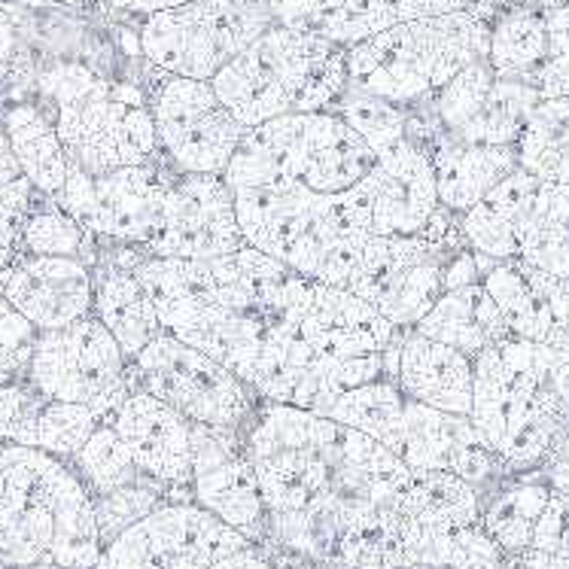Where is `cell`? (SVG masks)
I'll return each instance as SVG.
<instances>
[{"instance_id": "1", "label": "cell", "mask_w": 569, "mask_h": 569, "mask_svg": "<svg viewBox=\"0 0 569 569\" xmlns=\"http://www.w3.org/2000/svg\"><path fill=\"white\" fill-rule=\"evenodd\" d=\"M164 332L204 350L268 402L320 411L360 383L393 381V329L345 287L241 247L213 259L126 250Z\"/></svg>"}, {"instance_id": "2", "label": "cell", "mask_w": 569, "mask_h": 569, "mask_svg": "<svg viewBox=\"0 0 569 569\" xmlns=\"http://www.w3.org/2000/svg\"><path fill=\"white\" fill-rule=\"evenodd\" d=\"M241 445L268 515V542L332 569L402 567L396 500L411 478L372 436L320 411L262 399Z\"/></svg>"}, {"instance_id": "3", "label": "cell", "mask_w": 569, "mask_h": 569, "mask_svg": "<svg viewBox=\"0 0 569 569\" xmlns=\"http://www.w3.org/2000/svg\"><path fill=\"white\" fill-rule=\"evenodd\" d=\"M476 362L469 420L502 472H536L569 439V350L502 338Z\"/></svg>"}, {"instance_id": "4", "label": "cell", "mask_w": 569, "mask_h": 569, "mask_svg": "<svg viewBox=\"0 0 569 569\" xmlns=\"http://www.w3.org/2000/svg\"><path fill=\"white\" fill-rule=\"evenodd\" d=\"M94 500L70 460L0 442V569H98Z\"/></svg>"}, {"instance_id": "5", "label": "cell", "mask_w": 569, "mask_h": 569, "mask_svg": "<svg viewBox=\"0 0 569 569\" xmlns=\"http://www.w3.org/2000/svg\"><path fill=\"white\" fill-rule=\"evenodd\" d=\"M34 94L59 131L70 164L86 174L159 159L140 70L117 77L89 61H49L37 68Z\"/></svg>"}, {"instance_id": "6", "label": "cell", "mask_w": 569, "mask_h": 569, "mask_svg": "<svg viewBox=\"0 0 569 569\" xmlns=\"http://www.w3.org/2000/svg\"><path fill=\"white\" fill-rule=\"evenodd\" d=\"M210 86L244 128L292 113H317L329 110L348 89V49L274 22Z\"/></svg>"}, {"instance_id": "7", "label": "cell", "mask_w": 569, "mask_h": 569, "mask_svg": "<svg viewBox=\"0 0 569 569\" xmlns=\"http://www.w3.org/2000/svg\"><path fill=\"white\" fill-rule=\"evenodd\" d=\"M490 16L476 10L408 19L348 49V82L390 104L418 110L478 59H488Z\"/></svg>"}, {"instance_id": "8", "label": "cell", "mask_w": 569, "mask_h": 569, "mask_svg": "<svg viewBox=\"0 0 569 569\" xmlns=\"http://www.w3.org/2000/svg\"><path fill=\"white\" fill-rule=\"evenodd\" d=\"M323 415L372 436L411 472H453L481 490L506 478L500 460L481 442L472 420L420 406L390 378L360 383L341 393Z\"/></svg>"}, {"instance_id": "9", "label": "cell", "mask_w": 569, "mask_h": 569, "mask_svg": "<svg viewBox=\"0 0 569 569\" xmlns=\"http://www.w3.org/2000/svg\"><path fill=\"white\" fill-rule=\"evenodd\" d=\"M247 247L278 259L305 278L348 287L369 234L350 220L345 198L283 183H229Z\"/></svg>"}, {"instance_id": "10", "label": "cell", "mask_w": 569, "mask_h": 569, "mask_svg": "<svg viewBox=\"0 0 569 569\" xmlns=\"http://www.w3.org/2000/svg\"><path fill=\"white\" fill-rule=\"evenodd\" d=\"M375 150L332 113H292L247 128L226 168V183H283L320 196H338L372 171Z\"/></svg>"}, {"instance_id": "11", "label": "cell", "mask_w": 569, "mask_h": 569, "mask_svg": "<svg viewBox=\"0 0 569 569\" xmlns=\"http://www.w3.org/2000/svg\"><path fill=\"white\" fill-rule=\"evenodd\" d=\"M463 247L469 244L448 210L420 234H369L345 290L372 305L393 329H415L445 292V268Z\"/></svg>"}, {"instance_id": "12", "label": "cell", "mask_w": 569, "mask_h": 569, "mask_svg": "<svg viewBox=\"0 0 569 569\" xmlns=\"http://www.w3.org/2000/svg\"><path fill=\"white\" fill-rule=\"evenodd\" d=\"M268 24V0H189L138 19L134 34L150 68L210 82Z\"/></svg>"}, {"instance_id": "13", "label": "cell", "mask_w": 569, "mask_h": 569, "mask_svg": "<svg viewBox=\"0 0 569 569\" xmlns=\"http://www.w3.org/2000/svg\"><path fill=\"white\" fill-rule=\"evenodd\" d=\"M174 171V164L164 162L162 156L107 174H86L70 164L68 183L56 201L92 234L98 247L150 256L162 234Z\"/></svg>"}, {"instance_id": "14", "label": "cell", "mask_w": 569, "mask_h": 569, "mask_svg": "<svg viewBox=\"0 0 569 569\" xmlns=\"http://www.w3.org/2000/svg\"><path fill=\"white\" fill-rule=\"evenodd\" d=\"M131 387L162 399L192 423L241 430L262 396L232 369L192 348L183 338L162 332L128 360Z\"/></svg>"}, {"instance_id": "15", "label": "cell", "mask_w": 569, "mask_h": 569, "mask_svg": "<svg viewBox=\"0 0 569 569\" xmlns=\"http://www.w3.org/2000/svg\"><path fill=\"white\" fill-rule=\"evenodd\" d=\"M140 82L164 162L187 174H226L247 128L222 104L213 86L164 73L147 61L140 68Z\"/></svg>"}, {"instance_id": "16", "label": "cell", "mask_w": 569, "mask_h": 569, "mask_svg": "<svg viewBox=\"0 0 569 569\" xmlns=\"http://www.w3.org/2000/svg\"><path fill=\"white\" fill-rule=\"evenodd\" d=\"M22 378L47 399L92 408L101 418L134 390L128 357L94 315L37 332Z\"/></svg>"}, {"instance_id": "17", "label": "cell", "mask_w": 569, "mask_h": 569, "mask_svg": "<svg viewBox=\"0 0 569 569\" xmlns=\"http://www.w3.org/2000/svg\"><path fill=\"white\" fill-rule=\"evenodd\" d=\"M244 533L196 500L164 502L101 548L98 569H208L244 548Z\"/></svg>"}, {"instance_id": "18", "label": "cell", "mask_w": 569, "mask_h": 569, "mask_svg": "<svg viewBox=\"0 0 569 569\" xmlns=\"http://www.w3.org/2000/svg\"><path fill=\"white\" fill-rule=\"evenodd\" d=\"M341 198L362 234H420L445 213L430 156L408 134L378 152L372 171Z\"/></svg>"}, {"instance_id": "19", "label": "cell", "mask_w": 569, "mask_h": 569, "mask_svg": "<svg viewBox=\"0 0 569 569\" xmlns=\"http://www.w3.org/2000/svg\"><path fill=\"white\" fill-rule=\"evenodd\" d=\"M241 247L247 241L226 177L174 171L162 234L150 250L152 259H213Z\"/></svg>"}, {"instance_id": "20", "label": "cell", "mask_w": 569, "mask_h": 569, "mask_svg": "<svg viewBox=\"0 0 569 569\" xmlns=\"http://www.w3.org/2000/svg\"><path fill=\"white\" fill-rule=\"evenodd\" d=\"M192 500L253 542H268V515L241 430L192 423Z\"/></svg>"}, {"instance_id": "21", "label": "cell", "mask_w": 569, "mask_h": 569, "mask_svg": "<svg viewBox=\"0 0 569 569\" xmlns=\"http://www.w3.org/2000/svg\"><path fill=\"white\" fill-rule=\"evenodd\" d=\"M104 420L122 439L143 481L174 502L192 500V420L143 390H131Z\"/></svg>"}, {"instance_id": "22", "label": "cell", "mask_w": 569, "mask_h": 569, "mask_svg": "<svg viewBox=\"0 0 569 569\" xmlns=\"http://www.w3.org/2000/svg\"><path fill=\"white\" fill-rule=\"evenodd\" d=\"M0 296L34 332L64 329L92 317V262L73 256L19 253L0 268Z\"/></svg>"}, {"instance_id": "23", "label": "cell", "mask_w": 569, "mask_h": 569, "mask_svg": "<svg viewBox=\"0 0 569 569\" xmlns=\"http://www.w3.org/2000/svg\"><path fill=\"white\" fill-rule=\"evenodd\" d=\"M481 283L511 338L569 350V278H555L518 259H490Z\"/></svg>"}, {"instance_id": "24", "label": "cell", "mask_w": 569, "mask_h": 569, "mask_svg": "<svg viewBox=\"0 0 569 569\" xmlns=\"http://www.w3.org/2000/svg\"><path fill=\"white\" fill-rule=\"evenodd\" d=\"M408 138L423 143L436 174L439 204L453 217L476 208L502 177H509L518 168L515 147H488V143H466L451 138L423 110L408 113Z\"/></svg>"}, {"instance_id": "25", "label": "cell", "mask_w": 569, "mask_h": 569, "mask_svg": "<svg viewBox=\"0 0 569 569\" xmlns=\"http://www.w3.org/2000/svg\"><path fill=\"white\" fill-rule=\"evenodd\" d=\"M98 423V411L47 399L22 375L0 381V442L28 445L70 460Z\"/></svg>"}, {"instance_id": "26", "label": "cell", "mask_w": 569, "mask_h": 569, "mask_svg": "<svg viewBox=\"0 0 569 569\" xmlns=\"http://www.w3.org/2000/svg\"><path fill=\"white\" fill-rule=\"evenodd\" d=\"M396 387L420 406L466 415L472 411L476 362L442 341L420 336L418 329H402L396 338L393 360Z\"/></svg>"}, {"instance_id": "27", "label": "cell", "mask_w": 569, "mask_h": 569, "mask_svg": "<svg viewBox=\"0 0 569 569\" xmlns=\"http://www.w3.org/2000/svg\"><path fill=\"white\" fill-rule=\"evenodd\" d=\"M94 274V308L92 315L113 332L119 348L128 360L150 345L152 338L162 336V317L156 302L134 274L126 250L119 247H98L92 262Z\"/></svg>"}, {"instance_id": "28", "label": "cell", "mask_w": 569, "mask_h": 569, "mask_svg": "<svg viewBox=\"0 0 569 569\" xmlns=\"http://www.w3.org/2000/svg\"><path fill=\"white\" fill-rule=\"evenodd\" d=\"M415 329L466 357H478L485 348L509 338V326L481 280L445 290Z\"/></svg>"}, {"instance_id": "29", "label": "cell", "mask_w": 569, "mask_h": 569, "mask_svg": "<svg viewBox=\"0 0 569 569\" xmlns=\"http://www.w3.org/2000/svg\"><path fill=\"white\" fill-rule=\"evenodd\" d=\"M536 189H539V177L523 171L521 164L509 177H502L476 208L457 217L466 244L488 259H515L518 229Z\"/></svg>"}, {"instance_id": "30", "label": "cell", "mask_w": 569, "mask_h": 569, "mask_svg": "<svg viewBox=\"0 0 569 569\" xmlns=\"http://www.w3.org/2000/svg\"><path fill=\"white\" fill-rule=\"evenodd\" d=\"M7 143L19 168V177L28 180L43 196H59L70 174V159L52 119L34 98L7 101Z\"/></svg>"}, {"instance_id": "31", "label": "cell", "mask_w": 569, "mask_h": 569, "mask_svg": "<svg viewBox=\"0 0 569 569\" xmlns=\"http://www.w3.org/2000/svg\"><path fill=\"white\" fill-rule=\"evenodd\" d=\"M274 22L350 49L390 28L381 0H268Z\"/></svg>"}, {"instance_id": "32", "label": "cell", "mask_w": 569, "mask_h": 569, "mask_svg": "<svg viewBox=\"0 0 569 569\" xmlns=\"http://www.w3.org/2000/svg\"><path fill=\"white\" fill-rule=\"evenodd\" d=\"M551 488L536 472L509 476L485 490L481 527L497 542L506 558H515L530 548L533 527L546 509Z\"/></svg>"}, {"instance_id": "33", "label": "cell", "mask_w": 569, "mask_h": 569, "mask_svg": "<svg viewBox=\"0 0 569 569\" xmlns=\"http://www.w3.org/2000/svg\"><path fill=\"white\" fill-rule=\"evenodd\" d=\"M515 259L555 278H569V187L539 180L518 229Z\"/></svg>"}, {"instance_id": "34", "label": "cell", "mask_w": 569, "mask_h": 569, "mask_svg": "<svg viewBox=\"0 0 569 569\" xmlns=\"http://www.w3.org/2000/svg\"><path fill=\"white\" fill-rule=\"evenodd\" d=\"M546 16L542 3L506 7L490 16L488 64L506 80L533 86V77L546 61Z\"/></svg>"}, {"instance_id": "35", "label": "cell", "mask_w": 569, "mask_h": 569, "mask_svg": "<svg viewBox=\"0 0 569 569\" xmlns=\"http://www.w3.org/2000/svg\"><path fill=\"white\" fill-rule=\"evenodd\" d=\"M515 150L523 171L569 187V98H539Z\"/></svg>"}, {"instance_id": "36", "label": "cell", "mask_w": 569, "mask_h": 569, "mask_svg": "<svg viewBox=\"0 0 569 569\" xmlns=\"http://www.w3.org/2000/svg\"><path fill=\"white\" fill-rule=\"evenodd\" d=\"M542 94L533 86L518 80H506L497 73L488 98L481 101L478 113L469 119V126L457 134L466 143H488V147H515L521 138L527 119L533 113Z\"/></svg>"}, {"instance_id": "37", "label": "cell", "mask_w": 569, "mask_h": 569, "mask_svg": "<svg viewBox=\"0 0 569 569\" xmlns=\"http://www.w3.org/2000/svg\"><path fill=\"white\" fill-rule=\"evenodd\" d=\"M19 253L73 256V259L94 262L98 244L92 241V234L86 232L80 222L73 220L56 198L43 196V192H34L31 210H28V217H24Z\"/></svg>"}, {"instance_id": "38", "label": "cell", "mask_w": 569, "mask_h": 569, "mask_svg": "<svg viewBox=\"0 0 569 569\" xmlns=\"http://www.w3.org/2000/svg\"><path fill=\"white\" fill-rule=\"evenodd\" d=\"M329 110L345 119L372 147L375 156L390 150L393 143H399L408 134V113L411 110L390 104V101H383V98H378L372 92H362V89L350 86V82Z\"/></svg>"}, {"instance_id": "39", "label": "cell", "mask_w": 569, "mask_h": 569, "mask_svg": "<svg viewBox=\"0 0 569 569\" xmlns=\"http://www.w3.org/2000/svg\"><path fill=\"white\" fill-rule=\"evenodd\" d=\"M546 16V61L533 77V89L542 98H569V3L548 0L542 3Z\"/></svg>"}, {"instance_id": "40", "label": "cell", "mask_w": 569, "mask_h": 569, "mask_svg": "<svg viewBox=\"0 0 569 569\" xmlns=\"http://www.w3.org/2000/svg\"><path fill=\"white\" fill-rule=\"evenodd\" d=\"M164 502H174L164 497L159 488L150 485H131V488L110 490L104 497H94V521H98V533H101V548L119 536L126 527L140 521L143 515L159 509Z\"/></svg>"}, {"instance_id": "41", "label": "cell", "mask_w": 569, "mask_h": 569, "mask_svg": "<svg viewBox=\"0 0 569 569\" xmlns=\"http://www.w3.org/2000/svg\"><path fill=\"white\" fill-rule=\"evenodd\" d=\"M19 7L0 0V89L7 86H31L34 89L37 64L22 37Z\"/></svg>"}, {"instance_id": "42", "label": "cell", "mask_w": 569, "mask_h": 569, "mask_svg": "<svg viewBox=\"0 0 569 569\" xmlns=\"http://www.w3.org/2000/svg\"><path fill=\"white\" fill-rule=\"evenodd\" d=\"M37 189L28 180H0V268L10 266L19 256L22 226Z\"/></svg>"}, {"instance_id": "43", "label": "cell", "mask_w": 569, "mask_h": 569, "mask_svg": "<svg viewBox=\"0 0 569 569\" xmlns=\"http://www.w3.org/2000/svg\"><path fill=\"white\" fill-rule=\"evenodd\" d=\"M34 329L16 315L10 302L0 296V381L19 378L24 372V362L34 345Z\"/></svg>"}, {"instance_id": "44", "label": "cell", "mask_w": 569, "mask_h": 569, "mask_svg": "<svg viewBox=\"0 0 569 569\" xmlns=\"http://www.w3.org/2000/svg\"><path fill=\"white\" fill-rule=\"evenodd\" d=\"M530 548L546 551L551 558H569V493H555L551 490L546 509H542L533 527Z\"/></svg>"}, {"instance_id": "45", "label": "cell", "mask_w": 569, "mask_h": 569, "mask_svg": "<svg viewBox=\"0 0 569 569\" xmlns=\"http://www.w3.org/2000/svg\"><path fill=\"white\" fill-rule=\"evenodd\" d=\"M390 24L408 19H427V16H448V12L476 10L481 0H381Z\"/></svg>"}, {"instance_id": "46", "label": "cell", "mask_w": 569, "mask_h": 569, "mask_svg": "<svg viewBox=\"0 0 569 569\" xmlns=\"http://www.w3.org/2000/svg\"><path fill=\"white\" fill-rule=\"evenodd\" d=\"M208 569H287V563H283V548L271 546V542H262V546L247 542L244 548L210 563Z\"/></svg>"}, {"instance_id": "47", "label": "cell", "mask_w": 569, "mask_h": 569, "mask_svg": "<svg viewBox=\"0 0 569 569\" xmlns=\"http://www.w3.org/2000/svg\"><path fill=\"white\" fill-rule=\"evenodd\" d=\"M180 3H189V0H98V7L110 16H119V19H143V16H152V12L171 10V7H180Z\"/></svg>"}, {"instance_id": "48", "label": "cell", "mask_w": 569, "mask_h": 569, "mask_svg": "<svg viewBox=\"0 0 569 569\" xmlns=\"http://www.w3.org/2000/svg\"><path fill=\"white\" fill-rule=\"evenodd\" d=\"M536 476L555 493H569V453H555L542 469H536Z\"/></svg>"}, {"instance_id": "49", "label": "cell", "mask_w": 569, "mask_h": 569, "mask_svg": "<svg viewBox=\"0 0 569 569\" xmlns=\"http://www.w3.org/2000/svg\"><path fill=\"white\" fill-rule=\"evenodd\" d=\"M509 569H569V558H551L546 551H536V548H527L515 558H506Z\"/></svg>"}, {"instance_id": "50", "label": "cell", "mask_w": 569, "mask_h": 569, "mask_svg": "<svg viewBox=\"0 0 569 569\" xmlns=\"http://www.w3.org/2000/svg\"><path fill=\"white\" fill-rule=\"evenodd\" d=\"M19 10L43 12V10H86V7H98V0H3Z\"/></svg>"}, {"instance_id": "51", "label": "cell", "mask_w": 569, "mask_h": 569, "mask_svg": "<svg viewBox=\"0 0 569 569\" xmlns=\"http://www.w3.org/2000/svg\"><path fill=\"white\" fill-rule=\"evenodd\" d=\"M7 104L0 101V180H19V168L12 159L10 143H7Z\"/></svg>"}, {"instance_id": "52", "label": "cell", "mask_w": 569, "mask_h": 569, "mask_svg": "<svg viewBox=\"0 0 569 569\" xmlns=\"http://www.w3.org/2000/svg\"><path fill=\"white\" fill-rule=\"evenodd\" d=\"M488 10H506V7H533V3H548V0H481Z\"/></svg>"}, {"instance_id": "53", "label": "cell", "mask_w": 569, "mask_h": 569, "mask_svg": "<svg viewBox=\"0 0 569 569\" xmlns=\"http://www.w3.org/2000/svg\"><path fill=\"white\" fill-rule=\"evenodd\" d=\"M283 563H287V569H332V567H323V563H311V560L296 558V555H290V551H283Z\"/></svg>"}, {"instance_id": "54", "label": "cell", "mask_w": 569, "mask_h": 569, "mask_svg": "<svg viewBox=\"0 0 569 569\" xmlns=\"http://www.w3.org/2000/svg\"><path fill=\"white\" fill-rule=\"evenodd\" d=\"M393 569H451V567H427V563H408V567H393Z\"/></svg>"}, {"instance_id": "55", "label": "cell", "mask_w": 569, "mask_h": 569, "mask_svg": "<svg viewBox=\"0 0 569 569\" xmlns=\"http://www.w3.org/2000/svg\"><path fill=\"white\" fill-rule=\"evenodd\" d=\"M558 453H569V439H567V445H563V448H560Z\"/></svg>"}, {"instance_id": "56", "label": "cell", "mask_w": 569, "mask_h": 569, "mask_svg": "<svg viewBox=\"0 0 569 569\" xmlns=\"http://www.w3.org/2000/svg\"><path fill=\"white\" fill-rule=\"evenodd\" d=\"M28 569H64V567H28Z\"/></svg>"}, {"instance_id": "57", "label": "cell", "mask_w": 569, "mask_h": 569, "mask_svg": "<svg viewBox=\"0 0 569 569\" xmlns=\"http://www.w3.org/2000/svg\"><path fill=\"white\" fill-rule=\"evenodd\" d=\"M500 569H509V563H506V567H500Z\"/></svg>"}, {"instance_id": "58", "label": "cell", "mask_w": 569, "mask_h": 569, "mask_svg": "<svg viewBox=\"0 0 569 569\" xmlns=\"http://www.w3.org/2000/svg\"><path fill=\"white\" fill-rule=\"evenodd\" d=\"M567 3H569V0H567Z\"/></svg>"}]
</instances>
